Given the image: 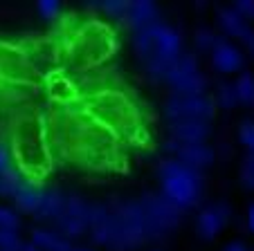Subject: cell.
<instances>
[{"label":"cell","mask_w":254,"mask_h":251,"mask_svg":"<svg viewBox=\"0 0 254 251\" xmlns=\"http://www.w3.org/2000/svg\"><path fill=\"white\" fill-rule=\"evenodd\" d=\"M2 139L11 152L14 166L25 175V180L39 186L54 166L48 114L27 103L18 105L7 119Z\"/></svg>","instance_id":"6da1fadb"},{"label":"cell","mask_w":254,"mask_h":251,"mask_svg":"<svg viewBox=\"0 0 254 251\" xmlns=\"http://www.w3.org/2000/svg\"><path fill=\"white\" fill-rule=\"evenodd\" d=\"M59 45L72 70L88 72L97 70L115 56L120 50V38L108 23L90 16L67 25L65 36L59 41Z\"/></svg>","instance_id":"7a4b0ae2"},{"label":"cell","mask_w":254,"mask_h":251,"mask_svg":"<svg viewBox=\"0 0 254 251\" xmlns=\"http://www.w3.org/2000/svg\"><path fill=\"white\" fill-rule=\"evenodd\" d=\"M81 105L92 119L104 123L106 128H111L122 142L135 144V146L149 142L139 105L128 92L115 86H104L95 92L83 95Z\"/></svg>","instance_id":"3957f363"},{"label":"cell","mask_w":254,"mask_h":251,"mask_svg":"<svg viewBox=\"0 0 254 251\" xmlns=\"http://www.w3.org/2000/svg\"><path fill=\"white\" fill-rule=\"evenodd\" d=\"M133 50L153 83H164L167 72L183 56V38L173 27L158 23L133 34Z\"/></svg>","instance_id":"277c9868"},{"label":"cell","mask_w":254,"mask_h":251,"mask_svg":"<svg viewBox=\"0 0 254 251\" xmlns=\"http://www.w3.org/2000/svg\"><path fill=\"white\" fill-rule=\"evenodd\" d=\"M155 173H158L160 186H162L160 193L180 211H189L202 202V191H205L202 173L187 168L173 157L160 161Z\"/></svg>","instance_id":"5b68a950"},{"label":"cell","mask_w":254,"mask_h":251,"mask_svg":"<svg viewBox=\"0 0 254 251\" xmlns=\"http://www.w3.org/2000/svg\"><path fill=\"white\" fill-rule=\"evenodd\" d=\"M41 72L36 70L25 43L0 41V81L9 86L36 90Z\"/></svg>","instance_id":"8992f818"},{"label":"cell","mask_w":254,"mask_h":251,"mask_svg":"<svg viewBox=\"0 0 254 251\" xmlns=\"http://www.w3.org/2000/svg\"><path fill=\"white\" fill-rule=\"evenodd\" d=\"M139 208L144 213V222H146V231H149V240H160L164 233L176 229L183 220V211L173 206L162 193H144L137 200Z\"/></svg>","instance_id":"52a82bcc"},{"label":"cell","mask_w":254,"mask_h":251,"mask_svg":"<svg viewBox=\"0 0 254 251\" xmlns=\"http://www.w3.org/2000/svg\"><path fill=\"white\" fill-rule=\"evenodd\" d=\"M164 83L173 90V95H180V97L207 95V86H209V81L200 72L198 58L193 54H183V56L178 58L171 70L167 72Z\"/></svg>","instance_id":"ba28073f"},{"label":"cell","mask_w":254,"mask_h":251,"mask_svg":"<svg viewBox=\"0 0 254 251\" xmlns=\"http://www.w3.org/2000/svg\"><path fill=\"white\" fill-rule=\"evenodd\" d=\"M216 114V103L209 95L200 97H180L171 95L164 103V117L169 123L176 121H211Z\"/></svg>","instance_id":"9c48e42d"},{"label":"cell","mask_w":254,"mask_h":251,"mask_svg":"<svg viewBox=\"0 0 254 251\" xmlns=\"http://www.w3.org/2000/svg\"><path fill=\"white\" fill-rule=\"evenodd\" d=\"M52 229H57L70 242L74 238H81L90 229V204L81 195H65V206Z\"/></svg>","instance_id":"30bf717a"},{"label":"cell","mask_w":254,"mask_h":251,"mask_svg":"<svg viewBox=\"0 0 254 251\" xmlns=\"http://www.w3.org/2000/svg\"><path fill=\"white\" fill-rule=\"evenodd\" d=\"M43 86L48 90L50 99L59 105V108H70V105L81 103V90H79L77 81H72L61 70H50L43 74Z\"/></svg>","instance_id":"8fae6325"},{"label":"cell","mask_w":254,"mask_h":251,"mask_svg":"<svg viewBox=\"0 0 254 251\" xmlns=\"http://www.w3.org/2000/svg\"><path fill=\"white\" fill-rule=\"evenodd\" d=\"M232 218V208L227 202H214L205 206L196 218V231L202 240H214L225 229L227 220Z\"/></svg>","instance_id":"7c38bea8"},{"label":"cell","mask_w":254,"mask_h":251,"mask_svg":"<svg viewBox=\"0 0 254 251\" xmlns=\"http://www.w3.org/2000/svg\"><path fill=\"white\" fill-rule=\"evenodd\" d=\"M211 65L216 67V72L221 74H234V72H241L245 65V56L241 52L239 45H234L230 38L218 36V43L211 50Z\"/></svg>","instance_id":"4fadbf2b"},{"label":"cell","mask_w":254,"mask_h":251,"mask_svg":"<svg viewBox=\"0 0 254 251\" xmlns=\"http://www.w3.org/2000/svg\"><path fill=\"white\" fill-rule=\"evenodd\" d=\"M173 159H178L180 164H185L187 168L202 173L205 168H209L216 159V152L207 144H180L173 155Z\"/></svg>","instance_id":"5bb4252c"},{"label":"cell","mask_w":254,"mask_h":251,"mask_svg":"<svg viewBox=\"0 0 254 251\" xmlns=\"http://www.w3.org/2000/svg\"><path fill=\"white\" fill-rule=\"evenodd\" d=\"M158 23H162V20H160V9L155 2H151V0H133L130 2V9L124 25H128L133 29V34L149 29Z\"/></svg>","instance_id":"9a60e30c"},{"label":"cell","mask_w":254,"mask_h":251,"mask_svg":"<svg viewBox=\"0 0 254 251\" xmlns=\"http://www.w3.org/2000/svg\"><path fill=\"white\" fill-rule=\"evenodd\" d=\"M169 135L178 144H207L211 126L207 121H176L169 123Z\"/></svg>","instance_id":"2e32d148"},{"label":"cell","mask_w":254,"mask_h":251,"mask_svg":"<svg viewBox=\"0 0 254 251\" xmlns=\"http://www.w3.org/2000/svg\"><path fill=\"white\" fill-rule=\"evenodd\" d=\"M63 206H65V195L59 189H43V198H41V206L39 211L34 213L36 222H48L54 224L57 218L61 215Z\"/></svg>","instance_id":"e0dca14e"},{"label":"cell","mask_w":254,"mask_h":251,"mask_svg":"<svg viewBox=\"0 0 254 251\" xmlns=\"http://www.w3.org/2000/svg\"><path fill=\"white\" fill-rule=\"evenodd\" d=\"M218 25H221L225 38H239L241 43H245L248 36L254 32L248 20L241 18L232 7H221V9H218Z\"/></svg>","instance_id":"ac0fdd59"},{"label":"cell","mask_w":254,"mask_h":251,"mask_svg":"<svg viewBox=\"0 0 254 251\" xmlns=\"http://www.w3.org/2000/svg\"><path fill=\"white\" fill-rule=\"evenodd\" d=\"M32 245H36L41 251H72V242L57 229H34Z\"/></svg>","instance_id":"d6986e66"},{"label":"cell","mask_w":254,"mask_h":251,"mask_svg":"<svg viewBox=\"0 0 254 251\" xmlns=\"http://www.w3.org/2000/svg\"><path fill=\"white\" fill-rule=\"evenodd\" d=\"M41 198H43V189L36 184H32V182H27V184L23 186V189L18 191V193L14 195V206L18 213H25V215H34L36 211H39L41 206Z\"/></svg>","instance_id":"ffe728a7"},{"label":"cell","mask_w":254,"mask_h":251,"mask_svg":"<svg viewBox=\"0 0 254 251\" xmlns=\"http://www.w3.org/2000/svg\"><path fill=\"white\" fill-rule=\"evenodd\" d=\"M34 95V90L29 88H18V86H9L5 81H0V108H18L25 105V101Z\"/></svg>","instance_id":"44dd1931"},{"label":"cell","mask_w":254,"mask_h":251,"mask_svg":"<svg viewBox=\"0 0 254 251\" xmlns=\"http://www.w3.org/2000/svg\"><path fill=\"white\" fill-rule=\"evenodd\" d=\"M27 184L25 175L18 171V168H9L5 175L0 177V198H7V200H14V195L18 193L23 186Z\"/></svg>","instance_id":"7402d4cb"},{"label":"cell","mask_w":254,"mask_h":251,"mask_svg":"<svg viewBox=\"0 0 254 251\" xmlns=\"http://www.w3.org/2000/svg\"><path fill=\"white\" fill-rule=\"evenodd\" d=\"M97 9H99L104 16H108V18L120 20V23H126L130 2L128 0H101V2H97Z\"/></svg>","instance_id":"603a6c76"},{"label":"cell","mask_w":254,"mask_h":251,"mask_svg":"<svg viewBox=\"0 0 254 251\" xmlns=\"http://www.w3.org/2000/svg\"><path fill=\"white\" fill-rule=\"evenodd\" d=\"M214 103H216V108H223V110L236 108V105H239V97H236L234 83H230V81L218 83V88H216V97H214Z\"/></svg>","instance_id":"cb8c5ba5"},{"label":"cell","mask_w":254,"mask_h":251,"mask_svg":"<svg viewBox=\"0 0 254 251\" xmlns=\"http://www.w3.org/2000/svg\"><path fill=\"white\" fill-rule=\"evenodd\" d=\"M234 88H236L239 103L254 105V74H250V72H243V74H239V79L234 81Z\"/></svg>","instance_id":"d4e9b609"},{"label":"cell","mask_w":254,"mask_h":251,"mask_svg":"<svg viewBox=\"0 0 254 251\" xmlns=\"http://www.w3.org/2000/svg\"><path fill=\"white\" fill-rule=\"evenodd\" d=\"M196 48H198V52H202V54H211V50L216 48V43H218V34H214L209 27H200L196 32Z\"/></svg>","instance_id":"484cf974"},{"label":"cell","mask_w":254,"mask_h":251,"mask_svg":"<svg viewBox=\"0 0 254 251\" xmlns=\"http://www.w3.org/2000/svg\"><path fill=\"white\" fill-rule=\"evenodd\" d=\"M20 215L9 206H0V231H18Z\"/></svg>","instance_id":"4316f807"},{"label":"cell","mask_w":254,"mask_h":251,"mask_svg":"<svg viewBox=\"0 0 254 251\" xmlns=\"http://www.w3.org/2000/svg\"><path fill=\"white\" fill-rule=\"evenodd\" d=\"M36 11L45 20H59L61 18V2L59 0H39L36 2Z\"/></svg>","instance_id":"83f0119b"},{"label":"cell","mask_w":254,"mask_h":251,"mask_svg":"<svg viewBox=\"0 0 254 251\" xmlns=\"http://www.w3.org/2000/svg\"><path fill=\"white\" fill-rule=\"evenodd\" d=\"M241 184L243 189L254 191V152H248L241 164Z\"/></svg>","instance_id":"f1b7e54d"},{"label":"cell","mask_w":254,"mask_h":251,"mask_svg":"<svg viewBox=\"0 0 254 251\" xmlns=\"http://www.w3.org/2000/svg\"><path fill=\"white\" fill-rule=\"evenodd\" d=\"M239 139L248 152H254V121L252 119H243L241 121V128H239Z\"/></svg>","instance_id":"f546056e"},{"label":"cell","mask_w":254,"mask_h":251,"mask_svg":"<svg viewBox=\"0 0 254 251\" xmlns=\"http://www.w3.org/2000/svg\"><path fill=\"white\" fill-rule=\"evenodd\" d=\"M23 240L18 231H0V249L5 251H20Z\"/></svg>","instance_id":"4dcf8cb0"},{"label":"cell","mask_w":254,"mask_h":251,"mask_svg":"<svg viewBox=\"0 0 254 251\" xmlns=\"http://www.w3.org/2000/svg\"><path fill=\"white\" fill-rule=\"evenodd\" d=\"M9 168H14V159H11V152H9V148H7L2 135H0V177L5 175Z\"/></svg>","instance_id":"1f68e13d"},{"label":"cell","mask_w":254,"mask_h":251,"mask_svg":"<svg viewBox=\"0 0 254 251\" xmlns=\"http://www.w3.org/2000/svg\"><path fill=\"white\" fill-rule=\"evenodd\" d=\"M232 9H234L243 20H252L254 18V0H239V2H234Z\"/></svg>","instance_id":"d6a6232c"},{"label":"cell","mask_w":254,"mask_h":251,"mask_svg":"<svg viewBox=\"0 0 254 251\" xmlns=\"http://www.w3.org/2000/svg\"><path fill=\"white\" fill-rule=\"evenodd\" d=\"M223 251H250V249L243 245V242H239V240H232V242H227V245L223 247Z\"/></svg>","instance_id":"836d02e7"},{"label":"cell","mask_w":254,"mask_h":251,"mask_svg":"<svg viewBox=\"0 0 254 251\" xmlns=\"http://www.w3.org/2000/svg\"><path fill=\"white\" fill-rule=\"evenodd\" d=\"M248 229L254 233V202L248 206Z\"/></svg>","instance_id":"e575fe53"},{"label":"cell","mask_w":254,"mask_h":251,"mask_svg":"<svg viewBox=\"0 0 254 251\" xmlns=\"http://www.w3.org/2000/svg\"><path fill=\"white\" fill-rule=\"evenodd\" d=\"M20 251H41L36 245H32V242H23V247H20Z\"/></svg>","instance_id":"d590c367"},{"label":"cell","mask_w":254,"mask_h":251,"mask_svg":"<svg viewBox=\"0 0 254 251\" xmlns=\"http://www.w3.org/2000/svg\"><path fill=\"white\" fill-rule=\"evenodd\" d=\"M72 251H95V249H90V247H77V249H74V247H72Z\"/></svg>","instance_id":"8d00e7d4"},{"label":"cell","mask_w":254,"mask_h":251,"mask_svg":"<svg viewBox=\"0 0 254 251\" xmlns=\"http://www.w3.org/2000/svg\"><path fill=\"white\" fill-rule=\"evenodd\" d=\"M0 251H5V249H0Z\"/></svg>","instance_id":"74e56055"}]
</instances>
